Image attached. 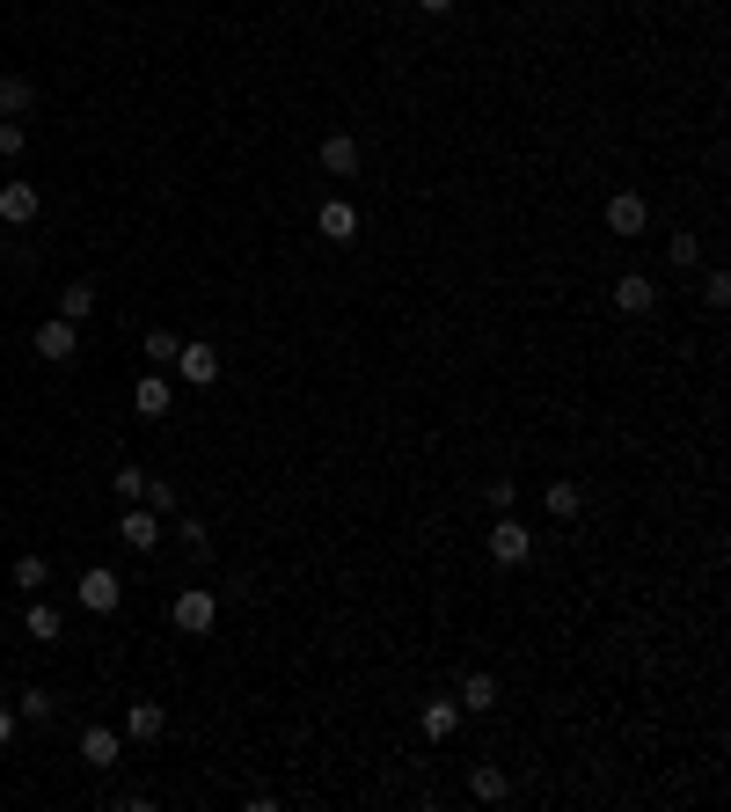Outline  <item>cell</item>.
<instances>
[{"label": "cell", "mask_w": 731, "mask_h": 812, "mask_svg": "<svg viewBox=\"0 0 731 812\" xmlns=\"http://www.w3.org/2000/svg\"><path fill=\"white\" fill-rule=\"evenodd\" d=\"M73 600L88 608V616H118V600H124V578L110 564H96V571H81L73 578Z\"/></svg>", "instance_id": "cell-1"}, {"label": "cell", "mask_w": 731, "mask_h": 812, "mask_svg": "<svg viewBox=\"0 0 731 812\" xmlns=\"http://www.w3.org/2000/svg\"><path fill=\"white\" fill-rule=\"evenodd\" d=\"M176 630H183V637H205V630H213L219 622V593L213 586H191V593H176Z\"/></svg>", "instance_id": "cell-2"}, {"label": "cell", "mask_w": 731, "mask_h": 812, "mask_svg": "<svg viewBox=\"0 0 731 812\" xmlns=\"http://www.w3.org/2000/svg\"><path fill=\"white\" fill-rule=\"evenodd\" d=\"M490 557H498V564H527V557H535V527H519L512 513H498V527H490Z\"/></svg>", "instance_id": "cell-3"}, {"label": "cell", "mask_w": 731, "mask_h": 812, "mask_svg": "<svg viewBox=\"0 0 731 812\" xmlns=\"http://www.w3.org/2000/svg\"><path fill=\"white\" fill-rule=\"evenodd\" d=\"M176 373H183L191 389H213V381H219V351L205 345V337H183V351H176Z\"/></svg>", "instance_id": "cell-4"}, {"label": "cell", "mask_w": 731, "mask_h": 812, "mask_svg": "<svg viewBox=\"0 0 731 812\" xmlns=\"http://www.w3.org/2000/svg\"><path fill=\"white\" fill-rule=\"evenodd\" d=\"M37 213H45L37 183H23V176H15V183H0V220H8V227H29Z\"/></svg>", "instance_id": "cell-5"}, {"label": "cell", "mask_w": 731, "mask_h": 812, "mask_svg": "<svg viewBox=\"0 0 731 812\" xmlns=\"http://www.w3.org/2000/svg\"><path fill=\"white\" fill-rule=\"evenodd\" d=\"M118 535H124V549H154V541H161V513L132 498V505H124V520H118Z\"/></svg>", "instance_id": "cell-6"}, {"label": "cell", "mask_w": 731, "mask_h": 812, "mask_svg": "<svg viewBox=\"0 0 731 812\" xmlns=\"http://www.w3.org/2000/svg\"><path fill=\"white\" fill-rule=\"evenodd\" d=\"M37 351H45L51 367H67L73 351H81V337H73V322H67V315H45V322H37Z\"/></svg>", "instance_id": "cell-7"}, {"label": "cell", "mask_w": 731, "mask_h": 812, "mask_svg": "<svg viewBox=\"0 0 731 812\" xmlns=\"http://www.w3.org/2000/svg\"><path fill=\"white\" fill-rule=\"evenodd\" d=\"M614 308H622V315H651V308H658V286L644 278V271H622V278H614Z\"/></svg>", "instance_id": "cell-8"}, {"label": "cell", "mask_w": 731, "mask_h": 812, "mask_svg": "<svg viewBox=\"0 0 731 812\" xmlns=\"http://www.w3.org/2000/svg\"><path fill=\"white\" fill-rule=\"evenodd\" d=\"M118 747H124V739L110 732V725H81V762H88V768L110 776V768H118Z\"/></svg>", "instance_id": "cell-9"}, {"label": "cell", "mask_w": 731, "mask_h": 812, "mask_svg": "<svg viewBox=\"0 0 731 812\" xmlns=\"http://www.w3.org/2000/svg\"><path fill=\"white\" fill-rule=\"evenodd\" d=\"M644 220H651V205H644L636 191H614L608 198V227H614V235H644Z\"/></svg>", "instance_id": "cell-10"}, {"label": "cell", "mask_w": 731, "mask_h": 812, "mask_svg": "<svg viewBox=\"0 0 731 812\" xmlns=\"http://www.w3.org/2000/svg\"><path fill=\"white\" fill-rule=\"evenodd\" d=\"M23 630L37 644H59V630H67V616H59V608H51L45 593H29V608H23Z\"/></svg>", "instance_id": "cell-11"}, {"label": "cell", "mask_w": 731, "mask_h": 812, "mask_svg": "<svg viewBox=\"0 0 731 812\" xmlns=\"http://www.w3.org/2000/svg\"><path fill=\"white\" fill-rule=\"evenodd\" d=\"M37 110V81L29 74H0V118H29Z\"/></svg>", "instance_id": "cell-12"}, {"label": "cell", "mask_w": 731, "mask_h": 812, "mask_svg": "<svg viewBox=\"0 0 731 812\" xmlns=\"http://www.w3.org/2000/svg\"><path fill=\"white\" fill-rule=\"evenodd\" d=\"M462 710H476V717L498 710V673H483V666H476V673H462Z\"/></svg>", "instance_id": "cell-13"}, {"label": "cell", "mask_w": 731, "mask_h": 812, "mask_svg": "<svg viewBox=\"0 0 731 812\" xmlns=\"http://www.w3.org/2000/svg\"><path fill=\"white\" fill-rule=\"evenodd\" d=\"M468 790H476L483 805H505V798H512V776H505L498 762H476V768H468Z\"/></svg>", "instance_id": "cell-14"}, {"label": "cell", "mask_w": 731, "mask_h": 812, "mask_svg": "<svg viewBox=\"0 0 731 812\" xmlns=\"http://www.w3.org/2000/svg\"><path fill=\"white\" fill-rule=\"evenodd\" d=\"M132 410H140V418H169V410H176L169 381H161V373H146L140 389H132Z\"/></svg>", "instance_id": "cell-15"}, {"label": "cell", "mask_w": 731, "mask_h": 812, "mask_svg": "<svg viewBox=\"0 0 731 812\" xmlns=\"http://www.w3.org/2000/svg\"><path fill=\"white\" fill-rule=\"evenodd\" d=\"M315 227L329 235V242H359V213H351L344 198H329V205H322V213H315Z\"/></svg>", "instance_id": "cell-16"}, {"label": "cell", "mask_w": 731, "mask_h": 812, "mask_svg": "<svg viewBox=\"0 0 731 812\" xmlns=\"http://www.w3.org/2000/svg\"><path fill=\"white\" fill-rule=\"evenodd\" d=\"M322 169H329V176H359V140H351V132H329V140H322Z\"/></svg>", "instance_id": "cell-17"}, {"label": "cell", "mask_w": 731, "mask_h": 812, "mask_svg": "<svg viewBox=\"0 0 731 812\" xmlns=\"http://www.w3.org/2000/svg\"><path fill=\"white\" fill-rule=\"evenodd\" d=\"M417 725H424V739H454V725H462V703H454V695H439V703H424V717H417Z\"/></svg>", "instance_id": "cell-18"}, {"label": "cell", "mask_w": 731, "mask_h": 812, "mask_svg": "<svg viewBox=\"0 0 731 812\" xmlns=\"http://www.w3.org/2000/svg\"><path fill=\"white\" fill-rule=\"evenodd\" d=\"M161 725H169L161 703H132V710H124V739H161Z\"/></svg>", "instance_id": "cell-19"}, {"label": "cell", "mask_w": 731, "mask_h": 812, "mask_svg": "<svg viewBox=\"0 0 731 812\" xmlns=\"http://www.w3.org/2000/svg\"><path fill=\"white\" fill-rule=\"evenodd\" d=\"M59 315H67V322H88V315H96V286H88V278H73L67 294H59Z\"/></svg>", "instance_id": "cell-20"}, {"label": "cell", "mask_w": 731, "mask_h": 812, "mask_svg": "<svg viewBox=\"0 0 731 812\" xmlns=\"http://www.w3.org/2000/svg\"><path fill=\"white\" fill-rule=\"evenodd\" d=\"M176 351H183V337H176V330H146V359H154V373L176 367Z\"/></svg>", "instance_id": "cell-21"}, {"label": "cell", "mask_w": 731, "mask_h": 812, "mask_svg": "<svg viewBox=\"0 0 731 812\" xmlns=\"http://www.w3.org/2000/svg\"><path fill=\"white\" fill-rule=\"evenodd\" d=\"M549 513H556V520H578V513H585V491H578V483H549Z\"/></svg>", "instance_id": "cell-22"}, {"label": "cell", "mask_w": 731, "mask_h": 812, "mask_svg": "<svg viewBox=\"0 0 731 812\" xmlns=\"http://www.w3.org/2000/svg\"><path fill=\"white\" fill-rule=\"evenodd\" d=\"M15 586H23V593H45V586H51V564H45V557H15Z\"/></svg>", "instance_id": "cell-23"}, {"label": "cell", "mask_w": 731, "mask_h": 812, "mask_svg": "<svg viewBox=\"0 0 731 812\" xmlns=\"http://www.w3.org/2000/svg\"><path fill=\"white\" fill-rule=\"evenodd\" d=\"M176 541H183V549H191V557H213V535H205V520H176Z\"/></svg>", "instance_id": "cell-24"}, {"label": "cell", "mask_w": 731, "mask_h": 812, "mask_svg": "<svg viewBox=\"0 0 731 812\" xmlns=\"http://www.w3.org/2000/svg\"><path fill=\"white\" fill-rule=\"evenodd\" d=\"M140 505H154V513L169 520V513H176V483H169V476H146V491H140Z\"/></svg>", "instance_id": "cell-25"}, {"label": "cell", "mask_w": 731, "mask_h": 812, "mask_svg": "<svg viewBox=\"0 0 731 812\" xmlns=\"http://www.w3.org/2000/svg\"><path fill=\"white\" fill-rule=\"evenodd\" d=\"M666 256H673V271H695V264H703V235H673Z\"/></svg>", "instance_id": "cell-26"}, {"label": "cell", "mask_w": 731, "mask_h": 812, "mask_svg": "<svg viewBox=\"0 0 731 812\" xmlns=\"http://www.w3.org/2000/svg\"><path fill=\"white\" fill-rule=\"evenodd\" d=\"M15 717H29V725H51V717H59V703H51L45 689H29L23 703H15Z\"/></svg>", "instance_id": "cell-27"}, {"label": "cell", "mask_w": 731, "mask_h": 812, "mask_svg": "<svg viewBox=\"0 0 731 812\" xmlns=\"http://www.w3.org/2000/svg\"><path fill=\"white\" fill-rule=\"evenodd\" d=\"M29 147V132H23V118H0V162H15V154Z\"/></svg>", "instance_id": "cell-28"}, {"label": "cell", "mask_w": 731, "mask_h": 812, "mask_svg": "<svg viewBox=\"0 0 731 812\" xmlns=\"http://www.w3.org/2000/svg\"><path fill=\"white\" fill-rule=\"evenodd\" d=\"M110 491H118V498H124V505H132V498H140V491H146V468H118V476H110Z\"/></svg>", "instance_id": "cell-29"}, {"label": "cell", "mask_w": 731, "mask_h": 812, "mask_svg": "<svg viewBox=\"0 0 731 812\" xmlns=\"http://www.w3.org/2000/svg\"><path fill=\"white\" fill-rule=\"evenodd\" d=\"M703 300H709V308H731V271H709V278H703Z\"/></svg>", "instance_id": "cell-30"}, {"label": "cell", "mask_w": 731, "mask_h": 812, "mask_svg": "<svg viewBox=\"0 0 731 812\" xmlns=\"http://www.w3.org/2000/svg\"><path fill=\"white\" fill-rule=\"evenodd\" d=\"M483 498L498 505V513H512V498H519V491H512V476H490V491H483Z\"/></svg>", "instance_id": "cell-31"}, {"label": "cell", "mask_w": 731, "mask_h": 812, "mask_svg": "<svg viewBox=\"0 0 731 812\" xmlns=\"http://www.w3.org/2000/svg\"><path fill=\"white\" fill-rule=\"evenodd\" d=\"M417 8H424V15H454V0H417Z\"/></svg>", "instance_id": "cell-32"}, {"label": "cell", "mask_w": 731, "mask_h": 812, "mask_svg": "<svg viewBox=\"0 0 731 812\" xmlns=\"http://www.w3.org/2000/svg\"><path fill=\"white\" fill-rule=\"evenodd\" d=\"M8 739H15V710H0V747H8Z\"/></svg>", "instance_id": "cell-33"}]
</instances>
